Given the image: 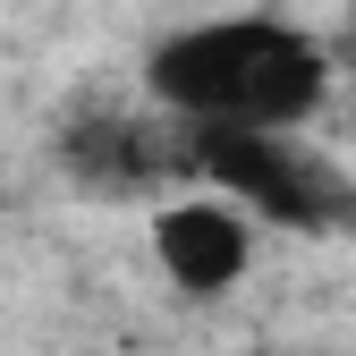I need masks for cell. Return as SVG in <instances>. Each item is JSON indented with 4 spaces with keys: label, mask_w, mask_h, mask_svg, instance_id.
<instances>
[{
    "label": "cell",
    "mask_w": 356,
    "mask_h": 356,
    "mask_svg": "<svg viewBox=\"0 0 356 356\" xmlns=\"http://www.w3.org/2000/svg\"><path fill=\"white\" fill-rule=\"evenodd\" d=\"M323 85V42L280 17L187 26L145 60V94L187 127H305Z\"/></svg>",
    "instance_id": "1"
},
{
    "label": "cell",
    "mask_w": 356,
    "mask_h": 356,
    "mask_svg": "<svg viewBox=\"0 0 356 356\" xmlns=\"http://www.w3.org/2000/svg\"><path fill=\"white\" fill-rule=\"evenodd\" d=\"M195 178L297 238H356V178L297 127H195Z\"/></svg>",
    "instance_id": "2"
},
{
    "label": "cell",
    "mask_w": 356,
    "mask_h": 356,
    "mask_svg": "<svg viewBox=\"0 0 356 356\" xmlns=\"http://www.w3.org/2000/svg\"><path fill=\"white\" fill-rule=\"evenodd\" d=\"M246 204L238 195H187V204H161L153 220V254L161 272L187 289V297H229L254 263V229H246Z\"/></svg>",
    "instance_id": "3"
}]
</instances>
